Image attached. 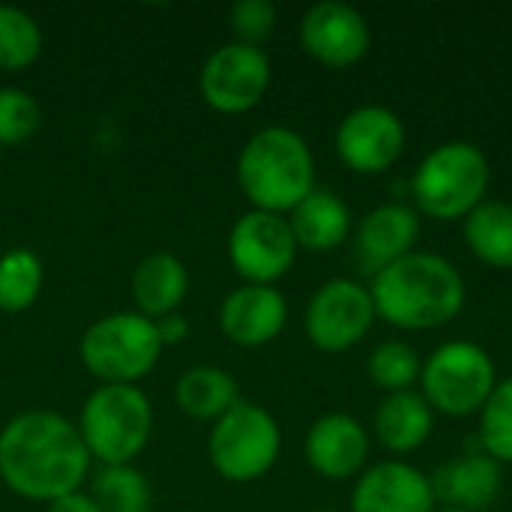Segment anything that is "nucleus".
I'll list each match as a JSON object with an SVG mask.
<instances>
[{"label":"nucleus","instance_id":"a878e982","mask_svg":"<svg viewBox=\"0 0 512 512\" xmlns=\"http://www.w3.org/2000/svg\"><path fill=\"white\" fill-rule=\"evenodd\" d=\"M42 54V27L39 21L9 3H0V69L21 72L36 63Z\"/></svg>","mask_w":512,"mask_h":512},{"label":"nucleus","instance_id":"1a4fd4ad","mask_svg":"<svg viewBox=\"0 0 512 512\" xmlns=\"http://www.w3.org/2000/svg\"><path fill=\"white\" fill-rule=\"evenodd\" d=\"M375 303L366 285L348 276L327 279L306 306V336L318 351L339 354L366 339L375 324Z\"/></svg>","mask_w":512,"mask_h":512},{"label":"nucleus","instance_id":"473e14b6","mask_svg":"<svg viewBox=\"0 0 512 512\" xmlns=\"http://www.w3.org/2000/svg\"><path fill=\"white\" fill-rule=\"evenodd\" d=\"M435 512H465V510H456V507H441V510Z\"/></svg>","mask_w":512,"mask_h":512},{"label":"nucleus","instance_id":"20e7f679","mask_svg":"<svg viewBox=\"0 0 512 512\" xmlns=\"http://www.w3.org/2000/svg\"><path fill=\"white\" fill-rule=\"evenodd\" d=\"M492 165L474 141H444L423 156L411 177V195L426 216L465 219L486 201Z\"/></svg>","mask_w":512,"mask_h":512},{"label":"nucleus","instance_id":"393cba45","mask_svg":"<svg viewBox=\"0 0 512 512\" xmlns=\"http://www.w3.org/2000/svg\"><path fill=\"white\" fill-rule=\"evenodd\" d=\"M93 501L102 512H150V483L135 465H102L93 480Z\"/></svg>","mask_w":512,"mask_h":512},{"label":"nucleus","instance_id":"2f4dec72","mask_svg":"<svg viewBox=\"0 0 512 512\" xmlns=\"http://www.w3.org/2000/svg\"><path fill=\"white\" fill-rule=\"evenodd\" d=\"M48 512H102L96 507L93 495H84V492H72V495H63L57 501L48 504Z\"/></svg>","mask_w":512,"mask_h":512},{"label":"nucleus","instance_id":"f03ea898","mask_svg":"<svg viewBox=\"0 0 512 512\" xmlns=\"http://www.w3.org/2000/svg\"><path fill=\"white\" fill-rule=\"evenodd\" d=\"M375 315L402 330H435L450 324L468 300L462 270L429 249H414L372 276Z\"/></svg>","mask_w":512,"mask_h":512},{"label":"nucleus","instance_id":"6ab92c4d","mask_svg":"<svg viewBox=\"0 0 512 512\" xmlns=\"http://www.w3.org/2000/svg\"><path fill=\"white\" fill-rule=\"evenodd\" d=\"M189 291V270L171 252H153L138 261L132 273V300L135 312L156 321L180 309Z\"/></svg>","mask_w":512,"mask_h":512},{"label":"nucleus","instance_id":"39448f33","mask_svg":"<svg viewBox=\"0 0 512 512\" xmlns=\"http://www.w3.org/2000/svg\"><path fill=\"white\" fill-rule=\"evenodd\" d=\"M81 441L102 465H132L153 432V405L135 384H99L81 405Z\"/></svg>","mask_w":512,"mask_h":512},{"label":"nucleus","instance_id":"bb28decb","mask_svg":"<svg viewBox=\"0 0 512 512\" xmlns=\"http://www.w3.org/2000/svg\"><path fill=\"white\" fill-rule=\"evenodd\" d=\"M366 369L378 387H384L387 393H402V390H414V384L420 381L423 360L417 348L408 345L405 339H384L372 348Z\"/></svg>","mask_w":512,"mask_h":512},{"label":"nucleus","instance_id":"dca6fc26","mask_svg":"<svg viewBox=\"0 0 512 512\" xmlns=\"http://www.w3.org/2000/svg\"><path fill=\"white\" fill-rule=\"evenodd\" d=\"M288 324V300L273 285H240L219 309V327L240 348H261L282 336Z\"/></svg>","mask_w":512,"mask_h":512},{"label":"nucleus","instance_id":"9b49d317","mask_svg":"<svg viewBox=\"0 0 512 512\" xmlns=\"http://www.w3.org/2000/svg\"><path fill=\"white\" fill-rule=\"evenodd\" d=\"M270 57L258 45L228 42L201 66V96L219 114H243L255 108L270 87Z\"/></svg>","mask_w":512,"mask_h":512},{"label":"nucleus","instance_id":"c85d7f7f","mask_svg":"<svg viewBox=\"0 0 512 512\" xmlns=\"http://www.w3.org/2000/svg\"><path fill=\"white\" fill-rule=\"evenodd\" d=\"M42 123L39 102L21 87H0V147H15L33 138Z\"/></svg>","mask_w":512,"mask_h":512},{"label":"nucleus","instance_id":"72a5a7b5","mask_svg":"<svg viewBox=\"0 0 512 512\" xmlns=\"http://www.w3.org/2000/svg\"><path fill=\"white\" fill-rule=\"evenodd\" d=\"M0 150H3V147H0ZM0 159H3V153H0Z\"/></svg>","mask_w":512,"mask_h":512},{"label":"nucleus","instance_id":"2eb2a0df","mask_svg":"<svg viewBox=\"0 0 512 512\" xmlns=\"http://www.w3.org/2000/svg\"><path fill=\"white\" fill-rule=\"evenodd\" d=\"M372 438L351 414H324L306 432V462L324 480H348L366 471Z\"/></svg>","mask_w":512,"mask_h":512},{"label":"nucleus","instance_id":"f3484780","mask_svg":"<svg viewBox=\"0 0 512 512\" xmlns=\"http://www.w3.org/2000/svg\"><path fill=\"white\" fill-rule=\"evenodd\" d=\"M420 237V213L411 204L387 201L369 210L357 228V261L360 267L375 276L393 261L414 252Z\"/></svg>","mask_w":512,"mask_h":512},{"label":"nucleus","instance_id":"0eeeda50","mask_svg":"<svg viewBox=\"0 0 512 512\" xmlns=\"http://www.w3.org/2000/svg\"><path fill=\"white\" fill-rule=\"evenodd\" d=\"M498 384V369L492 354L468 339H453L438 345L420 372V393L432 411L447 417L480 414L486 399Z\"/></svg>","mask_w":512,"mask_h":512},{"label":"nucleus","instance_id":"b1692460","mask_svg":"<svg viewBox=\"0 0 512 512\" xmlns=\"http://www.w3.org/2000/svg\"><path fill=\"white\" fill-rule=\"evenodd\" d=\"M45 285L42 258L30 249H9L0 255V312H24L30 309Z\"/></svg>","mask_w":512,"mask_h":512},{"label":"nucleus","instance_id":"f8f14e48","mask_svg":"<svg viewBox=\"0 0 512 512\" xmlns=\"http://www.w3.org/2000/svg\"><path fill=\"white\" fill-rule=\"evenodd\" d=\"M405 150V123L387 105H360L336 126V153L357 174L387 171Z\"/></svg>","mask_w":512,"mask_h":512},{"label":"nucleus","instance_id":"7ed1b4c3","mask_svg":"<svg viewBox=\"0 0 512 512\" xmlns=\"http://www.w3.org/2000/svg\"><path fill=\"white\" fill-rule=\"evenodd\" d=\"M237 183L252 210L288 216L315 189L312 147L288 126H264L237 156Z\"/></svg>","mask_w":512,"mask_h":512},{"label":"nucleus","instance_id":"a211bd4d","mask_svg":"<svg viewBox=\"0 0 512 512\" xmlns=\"http://www.w3.org/2000/svg\"><path fill=\"white\" fill-rule=\"evenodd\" d=\"M501 486H504L501 465L483 450L465 453V456L441 465L432 474L435 498L444 501L447 507H456V510L465 512L492 507L498 501V495H501Z\"/></svg>","mask_w":512,"mask_h":512},{"label":"nucleus","instance_id":"5701e85b","mask_svg":"<svg viewBox=\"0 0 512 512\" xmlns=\"http://www.w3.org/2000/svg\"><path fill=\"white\" fill-rule=\"evenodd\" d=\"M468 249L489 267L512 270V204L486 198L477 204L462 225Z\"/></svg>","mask_w":512,"mask_h":512},{"label":"nucleus","instance_id":"c756f323","mask_svg":"<svg viewBox=\"0 0 512 512\" xmlns=\"http://www.w3.org/2000/svg\"><path fill=\"white\" fill-rule=\"evenodd\" d=\"M228 21L237 42L261 48V42L276 27V6L270 0H237L228 12Z\"/></svg>","mask_w":512,"mask_h":512},{"label":"nucleus","instance_id":"f257e3e1","mask_svg":"<svg viewBox=\"0 0 512 512\" xmlns=\"http://www.w3.org/2000/svg\"><path fill=\"white\" fill-rule=\"evenodd\" d=\"M90 462L78 426L57 411H24L0 429V480L18 498L51 504L81 492Z\"/></svg>","mask_w":512,"mask_h":512},{"label":"nucleus","instance_id":"9d476101","mask_svg":"<svg viewBox=\"0 0 512 512\" xmlns=\"http://www.w3.org/2000/svg\"><path fill=\"white\" fill-rule=\"evenodd\" d=\"M297 249L288 216L267 210L243 213L228 234V261L246 285L279 282L294 267Z\"/></svg>","mask_w":512,"mask_h":512},{"label":"nucleus","instance_id":"412c9836","mask_svg":"<svg viewBox=\"0 0 512 512\" xmlns=\"http://www.w3.org/2000/svg\"><path fill=\"white\" fill-rule=\"evenodd\" d=\"M372 429L390 453H414L429 441L435 429V411L417 390L387 393L375 408Z\"/></svg>","mask_w":512,"mask_h":512},{"label":"nucleus","instance_id":"cd10ccee","mask_svg":"<svg viewBox=\"0 0 512 512\" xmlns=\"http://www.w3.org/2000/svg\"><path fill=\"white\" fill-rule=\"evenodd\" d=\"M480 450L498 465H512V375L495 384L480 411Z\"/></svg>","mask_w":512,"mask_h":512},{"label":"nucleus","instance_id":"4468645a","mask_svg":"<svg viewBox=\"0 0 512 512\" xmlns=\"http://www.w3.org/2000/svg\"><path fill=\"white\" fill-rule=\"evenodd\" d=\"M435 504L432 477L399 459L366 468L351 492V512H435Z\"/></svg>","mask_w":512,"mask_h":512},{"label":"nucleus","instance_id":"7c9ffc66","mask_svg":"<svg viewBox=\"0 0 512 512\" xmlns=\"http://www.w3.org/2000/svg\"><path fill=\"white\" fill-rule=\"evenodd\" d=\"M153 324H156V333H159L162 345H180L189 336V321L180 312H171L165 318H156Z\"/></svg>","mask_w":512,"mask_h":512},{"label":"nucleus","instance_id":"4be33fe9","mask_svg":"<svg viewBox=\"0 0 512 512\" xmlns=\"http://www.w3.org/2000/svg\"><path fill=\"white\" fill-rule=\"evenodd\" d=\"M174 399L186 417L216 423L240 402V384L219 366H192L177 378Z\"/></svg>","mask_w":512,"mask_h":512},{"label":"nucleus","instance_id":"6e6552de","mask_svg":"<svg viewBox=\"0 0 512 512\" xmlns=\"http://www.w3.org/2000/svg\"><path fill=\"white\" fill-rule=\"evenodd\" d=\"M279 450L282 429L276 417L246 399H240L225 417H219L207 438L210 465L228 483L261 480L276 465Z\"/></svg>","mask_w":512,"mask_h":512},{"label":"nucleus","instance_id":"423d86ee","mask_svg":"<svg viewBox=\"0 0 512 512\" xmlns=\"http://www.w3.org/2000/svg\"><path fill=\"white\" fill-rule=\"evenodd\" d=\"M81 363L102 384H135L147 378L165 345L156 324L138 312H111L81 336Z\"/></svg>","mask_w":512,"mask_h":512},{"label":"nucleus","instance_id":"aec40b11","mask_svg":"<svg viewBox=\"0 0 512 512\" xmlns=\"http://www.w3.org/2000/svg\"><path fill=\"white\" fill-rule=\"evenodd\" d=\"M288 225L300 249L327 252L345 243L351 234V207L333 189L315 186L291 213Z\"/></svg>","mask_w":512,"mask_h":512},{"label":"nucleus","instance_id":"ddd939ff","mask_svg":"<svg viewBox=\"0 0 512 512\" xmlns=\"http://www.w3.org/2000/svg\"><path fill=\"white\" fill-rule=\"evenodd\" d=\"M372 30L366 15L345 0H321L300 18V45L324 66H354L366 57Z\"/></svg>","mask_w":512,"mask_h":512}]
</instances>
